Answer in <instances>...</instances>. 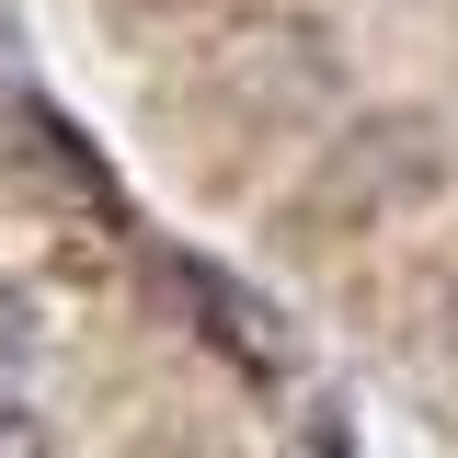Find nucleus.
Masks as SVG:
<instances>
[{
    "mask_svg": "<svg viewBox=\"0 0 458 458\" xmlns=\"http://www.w3.org/2000/svg\"><path fill=\"white\" fill-rule=\"evenodd\" d=\"M0 458H57L47 447V412H35L23 390H0Z\"/></svg>",
    "mask_w": 458,
    "mask_h": 458,
    "instance_id": "7ed1b4c3",
    "label": "nucleus"
},
{
    "mask_svg": "<svg viewBox=\"0 0 458 458\" xmlns=\"http://www.w3.org/2000/svg\"><path fill=\"white\" fill-rule=\"evenodd\" d=\"M207 104L229 114V149H264V138H298L310 114L333 104V35L321 23H229L207 47Z\"/></svg>",
    "mask_w": 458,
    "mask_h": 458,
    "instance_id": "f257e3e1",
    "label": "nucleus"
},
{
    "mask_svg": "<svg viewBox=\"0 0 458 458\" xmlns=\"http://www.w3.org/2000/svg\"><path fill=\"white\" fill-rule=\"evenodd\" d=\"M436 183V126L424 114H390V126H355V138H333V161H321V183L286 207V229H321V241H344V229H367L390 195H424Z\"/></svg>",
    "mask_w": 458,
    "mask_h": 458,
    "instance_id": "f03ea898",
    "label": "nucleus"
}]
</instances>
